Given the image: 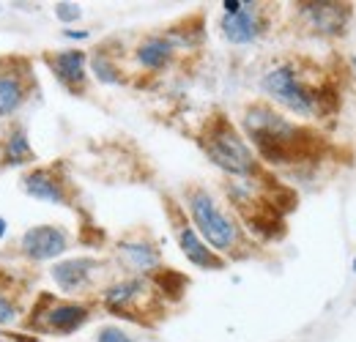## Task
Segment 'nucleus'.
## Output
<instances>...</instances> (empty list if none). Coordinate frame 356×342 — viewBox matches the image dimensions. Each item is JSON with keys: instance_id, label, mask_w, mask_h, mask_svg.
Masks as SVG:
<instances>
[{"instance_id": "f257e3e1", "label": "nucleus", "mask_w": 356, "mask_h": 342, "mask_svg": "<svg viewBox=\"0 0 356 342\" xmlns=\"http://www.w3.org/2000/svg\"><path fill=\"white\" fill-rule=\"evenodd\" d=\"M244 131L261 151V156L271 165H288L296 156L305 154L307 145V131L282 118L280 113L268 110L264 104H255L244 113Z\"/></svg>"}, {"instance_id": "f03ea898", "label": "nucleus", "mask_w": 356, "mask_h": 342, "mask_svg": "<svg viewBox=\"0 0 356 342\" xmlns=\"http://www.w3.org/2000/svg\"><path fill=\"white\" fill-rule=\"evenodd\" d=\"M200 145L220 170L230 172V175H241V178L258 172V162H255L250 145L236 134V129L225 118H214L209 124V129L203 131Z\"/></svg>"}, {"instance_id": "7ed1b4c3", "label": "nucleus", "mask_w": 356, "mask_h": 342, "mask_svg": "<svg viewBox=\"0 0 356 342\" xmlns=\"http://www.w3.org/2000/svg\"><path fill=\"white\" fill-rule=\"evenodd\" d=\"M189 214L200 236L214 247V250H230L238 241V227L222 209L214 203V197L203 189H195L189 195Z\"/></svg>"}, {"instance_id": "20e7f679", "label": "nucleus", "mask_w": 356, "mask_h": 342, "mask_svg": "<svg viewBox=\"0 0 356 342\" xmlns=\"http://www.w3.org/2000/svg\"><path fill=\"white\" fill-rule=\"evenodd\" d=\"M261 88L266 90L274 101L288 107L296 115H312L315 113V93L299 83L296 72L291 66H277L261 80Z\"/></svg>"}, {"instance_id": "39448f33", "label": "nucleus", "mask_w": 356, "mask_h": 342, "mask_svg": "<svg viewBox=\"0 0 356 342\" xmlns=\"http://www.w3.org/2000/svg\"><path fill=\"white\" fill-rule=\"evenodd\" d=\"M69 247V238L60 227H52V225H39V227H31L25 230L22 241H19V250L22 255L33 263H44V260H55L66 252Z\"/></svg>"}, {"instance_id": "423d86ee", "label": "nucleus", "mask_w": 356, "mask_h": 342, "mask_svg": "<svg viewBox=\"0 0 356 342\" xmlns=\"http://www.w3.org/2000/svg\"><path fill=\"white\" fill-rule=\"evenodd\" d=\"M99 271V260L93 257H69V260H60L52 266V279L55 285L63 291V293H74V291H83L90 282V277Z\"/></svg>"}, {"instance_id": "0eeeda50", "label": "nucleus", "mask_w": 356, "mask_h": 342, "mask_svg": "<svg viewBox=\"0 0 356 342\" xmlns=\"http://www.w3.org/2000/svg\"><path fill=\"white\" fill-rule=\"evenodd\" d=\"M302 14L307 17L315 31L321 33H343V28L351 19V6L346 3H302Z\"/></svg>"}, {"instance_id": "6e6552de", "label": "nucleus", "mask_w": 356, "mask_h": 342, "mask_svg": "<svg viewBox=\"0 0 356 342\" xmlns=\"http://www.w3.org/2000/svg\"><path fill=\"white\" fill-rule=\"evenodd\" d=\"M39 318H42V326L47 332L72 334L88 320V307L74 304V301H52L44 315H39Z\"/></svg>"}, {"instance_id": "1a4fd4ad", "label": "nucleus", "mask_w": 356, "mask_h": 342, "mask_svg": "<svg viewBox=\"0 0 356 342\" xmlns=\"http://www.w3.org/2000/svg\"><path fill=\"white\" fill-rule=\"evenodd\" d=\"M261 31H264V22H261V17H258V11H255L252 3H244V8L238 14H233V17H227V14L222 17L225 39L233 44L255 42L261 36Z\"/></svg>"}, {"instance_id": "9d476101", "label": "nucleus", "mask_w": 356, "mask_h": 342, "mask_svg": "<svg viewBox=\"0 0 356 342\" xmlns=\"http://www.w3.org/2000/svg\"><path fill=\"white\" fill-rule=\"evenodd\" d=\"M49 66H52L55 77L69 90H80V88L86 86V52H80V49L55 52L49 58Z\"/></svg>"}, {"instance_id": "9b49d317", "label": "nucleus", "mask_w": 356, "mask_h": 342, "mask_svg": "<svg viewBox=\"0 0 356 342\" xmlns=\"http://www.w3.org/2000/svg\"><path fill=\"white\" fill-rule=\"evenodd\" d=\"M22 186L31 197L36 200H44V203H55V206H69V197H66V189L63 184L58 181V175L49 170H31L22 178Z\"/></svg>"}, {"instance_id": "f8f14e48", "label": "nucleus", "mask_w": 356, "mask_h": 342, "mask_svg": "<svg viewBox=\"0 0 356 342\" xmlns=\"http://www.w3.org/2000/svg\"><path fill=\"white\" fill-rule=\"evenodd\" d=\"M178 244H181V252L186 255V260L195 263L197 268H225V260L203 244V238L195 233V227L181 225L178 227Z\"/></svg>"}, {"instance_id": "ddd939ff", "label": "nucleus", "mask_w": 356, "mask_h": 342, "mask_svg": "<svg viewBox=\"0 0 356 342\" xmlns=\"http://www.w3.org/2000/svg\"><path fill=\"white\" fill-rule=\"evenodd\" d=\"M173 58V42L170 39H162V36H151L137 47V63L143 69H151V72H159L170 63Z\"/></svg>"}, {"instance_id": "4468645a", "label": "nucleus", "mask_w": 356, "mask_h": 342, "mask_svg": "<svg viewBox=\"0 0 356 342\" xmlns=\"http://www.w3.org/2000/svg\"><path fill=\"white\" fill-rule=\"evenodd\" d=\"M33 148H31V140H28V131L22 127L11 129L6 134V142H3V165H11V168H19V165H28L33 162Z\"/></svg>"}, {"instance_id": "2eb2a0df", "label": "nucleus", "mask_w": 356, "mask_h": 342, "mask_svg": "<svg viewBox=\"0 0 356 342\" xmlns=\"http://www.w3.org/2000/svg\"><path fill=\"white\" fill-rule=\"evenodd\" d=\"M118 255L124 257V263L134 271H151L159 266V252L145 241H121Z\"/></svg>"}, {"instance_id": "dca6fc26", "label": "nucleus", "mask_w": 356, "mask_h": 342, "mask_svg": "<svg viewBox=\"0 0 356 342\" xmlns=\"http://www.w3.org/2000/svg\"><path fill=\"white\" fill-rule=\"evenodd\" d=\"M25 101V86L17 74H0V118L14 115Z\"/></svg>"}, {"instance_id": "f3484780", "label": "nucleus", "mask_w": 356, "mask_h": 342, "mask_svg": "<svg viewBox=\"0 0 356 342\" xmlns=\"http://www.w3.org/2000/svg\"><path fill=\"white\" fill-rule=\"evenodd\" d=\"M143 291H145V282H143V279H124V282H118V285L107 288V293H104V304H107L110 309L124 312V309H127V307H129V304H132Z\"/></svg>"}, {"instance_id": "a211bd4d", "label": "nucleus", "mask_w": 356, "mask_h": 342, "mask_svg": "<svg viewBox=\"0 0 356 342\" xmlns=\"http://www.w3.org/2000/svg\"><path fill=\"white\" fill-rule=\"evenodd\" d=\"M90 69H93V74H96V80L99 83H121V72H118V66L104 55V52H96L93 58H90Z\"/></svg>"}, {"instance_id": "6ab92c4d", "label": "nucleus", "mask_w": 356, "mask_h": 342, "mask_svg": "<svg viewBox=\"0 0 356 342\" xmlns=\"http://www.w3.org/2000/svg\"><path fill=\"white\" fill-rule=\"evenodd\" d=\"M154 282L162 288V293H168V296H173V299H181V293H184V288H186V277L184 274H178V271H156V277H154Z\"/></svg>"}, {"instance_id": "aec40b11", "label": "nucleus", "mask_w": 356, "mask_h": 342, "mask_svg": "<svg viewBox=\"0 0 356 342\" xmlns=\"http://www.w3.org/2000/svg\"><path fill=\"white\" fill-rule=\"evenodd\" d=\"M55 17H58L60 22H77V19L83 17V11H80L77 3H58V6H55Z\"/></svg>"}, {"instance_id": "412c9836", "label": "nucleus", "mask_w": 356, "mask_h": 342, "mask_svg": "<svg viewBox=\"0 0 356 342\" xmlns=\"http://www.w3.org/2000/svg\"><path fill=\"white\" fill-rule=\"evenodd\" d=\"M17 315H19L17 304L8 299L6 293H0V326H8V323H14V320H17Z\"/></svg>"}, {"instance_id": "4be33fe9", "label": "nucleus", "mask_w": 356, "mask_h": 342, "mask_svg": "<svg viewBox=\"0 0 356 342\" xmlns=\"http://www.w3.org/2000/svg\"><path fill=\"white\" fill-rule=\"evenodd\" d=\"M96 342H134V340L129 334H124L121 329H115V326H104V329H99Z\"/></svg>"}, {"instance_id": "5701e85b", "label": "nucleus", "mask_w": 356, "mask_h": 342, "mask_svg": "<svg viewBox=\"0 0 356 342\" xmlns=\"http://www.w3.org/2000/svg\"><path fill=\"white\" fill-rule=\"evenodd\" d=\"M222 8H225V14H227V17H233V14H238V11L244 8V3H241V0H225Z\"/></svg>"}, {"instance_id": "b1692460", "label": "nucleus", "mask_w": 356, "mask_h": 342, "mask_svg": "<svg viewBox=\"0 0 356 342\" xmlns=\"http://www.w3.org/2000/svg\"><path fill=\"white\" fill-rule=\"evenodd\" d=\"M66 39H88V31H66Z\"/></svg>"}, {"instance_id": "393cba45", "label": "nucleus", "mask_w": 356, "mask_h": 342, "mask_svg": "<svg viewBox=\"0 0 356 342\" xmlns=\"http://www.w3.org/2000/svg\"><path fill=\"white\" fill-rule=\"evenodd\" d=\"M8 342H39V340H31V337H25V334H14Z\"/></svg>"}, {"instance_id": "a878e982", "label": "nucleus", "mask_w": 356, "mask_h": 342, "mask_svg": "<svg viewBox=\"0 0 356 342\" xmlns=\"http://www.w3.org/2000/svg\"><path fill=\"white\" fill-rule=\"evenodd\" d=\"M6 230H8V222H6V219H3V216H0V238H3V236H6Z\"/></svg>"}, {"instance_id": "bb28decb", "label": "nucleus", "mask_w": 356, "mask_h": 342, "mask_svg": "<svg viewBox=\"0 0 356 342\" xmlns=\"http://www.w3.org/2000/svg\"><path fill=\"white\" fill-rule=\"evenodd\" d=\"M354 271H356V260H354Z\"/></svg>"}, {"instance_id": "cd10ccee", "label": "nucleus", "mask_w": 356, "mask_h": 342, "mask_svg": "<svg viewBox=\"0 0 356 342\" xmlns=\"http://www.w3.org/2000/svg\"><path fill=\"white\" fill-rule=\"evenodd\" d=\"M354 66H356V58H354Z\"/></svg>"}, {"instance_id": "c85d7f7f", "label": "nucleus", "mask_w": 356, "mask_h": 342, "mask_svg": "<svg viewBox=\"0 0 356 342\" xmlns=\"http://www.w3.org/2000/svg\"><path fill=\"white\" fill-rule=\"evenodd\" d=\"M0 342H8V340H0Z\"/></svg>"}]
</instances>
